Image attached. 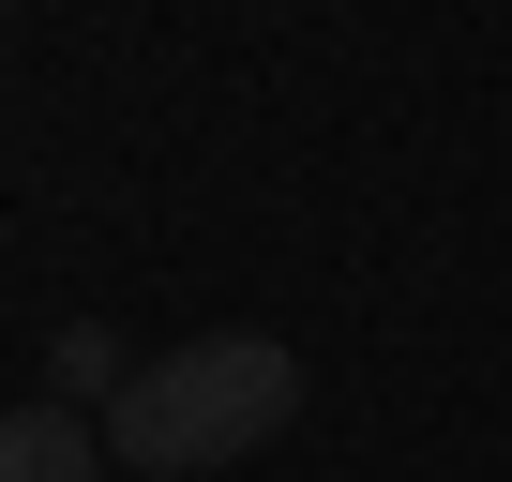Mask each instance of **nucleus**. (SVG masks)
<instances>
[{
    "mask_svg": "<svg viewBox=\"0 0 512 482\" xmlns=\"http://www.w3.org/2000/svg\"><path fill=\"white\" fill-rule=\"evenodd\" d=\"M287 422H302V362H287L272 332H196V347H166V362L121 377L106 452H121L136 482H196V467L272 452Z\"/></svg>",
    "mask_w": 512,
    "mask_h": 482,
    "instance_id": "nucleus-1",
    "label": "nucleus"
},
{
    "mask_svg": "<svg viewBox=\"0 0 512 482\" xmlns=\"http://www.w3.org/2000/svg\"><path fill=\"white\" fill-rule=\"evenodd\" d=\"M106 467H121V452H106L91 407H61V392H46V407H0V482H106Z\"/></svg>",
    "mask_w": 512,
    "mask_h": 482,
    "instance_id": "nucleus-2",
    "label": "nucleus"
},
{
    "mask_svg": "<svg viewBox=\"0 0 512 482\" xmlns=\"http://www.w3.org/2000/svg\"><path fill=\"white\" fill-rule=\"evenodd\" d=\"M121 377H136V362H121V332H106V317H76V332L46 347V392H61V407H91V422L121 407Z\"/></svg>",
    "mask_w": 512,
    "mask_h": 482,
    "instance_id": "nucleus-3",
    "label": "nucleus"
}]
</instances>
